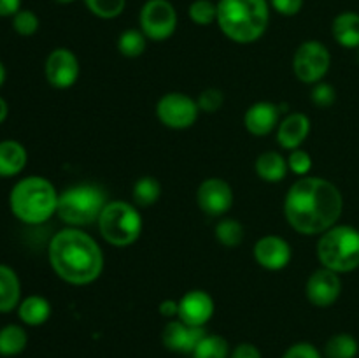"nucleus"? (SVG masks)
Returning a JSON list of instances; mask_svg holds the SVG:
<instances>
[{
	"label": "nucleus",
	"instance_id": "nucleus-35",
	"mask_svg": "<svg viewBox=\"0 0 359 358\" xmlns=\"http://www.w3.org/2000/svg\"><path fill=\"white\" fill-rule=\"evenodd\" d=\"M337 100V91L332 84L328 83H316L314 90H312V102H314L318 107H330V105L335 104Z\"/></svg>",
	"mask_w": 359,
	"mask_h": 358
},
{
	"label": "nucleus",
	"instance_id": "nucleus-21",
	"mask_svg": "<svg viewBox=\"0 0 359 358\" xmlns=\"http://www.w3.org/2000/svg\"><path fill=\"white\" fill-rule=\"evenodd\" d=\"M21 283L18 274L6 263H0V312H11L20 305Z\"/></svg>",
	"mask_w": 359,
	"mask_h": 358
},
{
	"label": "nucleus",
	"instance_id": "nucleus-18",
	"mask_svg": "<svg viewBox=\"0 0 359 358\" xmlns=\"http://www.w3.org/2000/svg\"><path fill=\"white\" fill-rule=\"evenodd\" d=\"M311 133V119L304 112H293L287 116L277 130V142L284 150H298Z\"/></svg>",
	"mask_w": 359,
	"mask_h": 358
},
{
	"label": "nucleus",
	"instance_id": "nucleus-3",
	"mask_svg": "<svg viewBox=\"0 0 359 358\" xmlns=\"http://www.w3.org/2000/svg\"><path fill=\"white\" fill-rule=\"evenodd\" d=\"M270 20L266 0H219L217 21L221 32L238 44L255 42L265 34Z\"/></svg>",
	"mask_w": 359,
	"mask_h": 358
},
{
	"label": "nucleus",
	"instance_id": "nucleus-2",
	"mask_svg": "<svg viewBox=\"0 0 359 358\" xmlns=\"http://www.w3.org/2000/svg\"><path fill=\"white\" fill-rule=\"evenodd\" d=\"M48 255L60 279L76 286L97 281L104 269L100 246L91 235L76 227L60 230L49 242Z\"/></svg>",
	"mask_w": 359,
	"mask_h": 358
},
{
	"label": "nucleus",
	"instance_id": "nucleus-17",
	"mask_svg": "<svg viewBox=\"0 0 359 358\" xmlns=\"http://www.w3.org/2000/svg\"><path fill=\"white\" fill-rule=\"evenodd\" d=\"M280 109L272 102H256L245 111L244 125L249 133L256 137L269 135L279 121Z\"/></svg>",
	"mask_w": 359,
	"mask_h": 358
},
{
	"label": "nucleus",
	"instance_id": "nucleus-31",
	"mask_svg": "<svg viewBox=\"0 0 359 358\" xmlns=\"http://www.w3.org/2000/svg\"><path fill=\"white\" fill-rule=\"evenodd\" d=\"M188 14L193 23L205 27V25L217 21V4L210 2V0H195L189 6Z\"/></svg>",
	"mask_w": 359,
	"mask_h": 358
},
{
	"label": "nucleus",
	"instance_id": "nucleus-28",
	"mask_svg": "<svg viewBox=\"0 0 359 358\" xmlns=\"http://www.w3.org/2000/svg\"><path fill=\"white\" fill-rule=\"evenodd\" d=\"M193 358H228L230 350H228L226 339L214 333H207L198 346L193 351Z\"/></svg>",
	"mask_w": 359,
	"mask_h": 358
},
{
	"label": "nucleus",
	"instance_id": "nucleus-25",
	"mask_svg": "<svg viewBox=\"0 0 359 358\" xmlns=\"http://www.w3.org/2000/svg\"><path fill=\"white\" fill-rule=\"evenodd\" d=\"M161 195V185L153 175H144L133 185V202L139 207H149L158 202Z\"/></svg>",
	"mask_w": 359,
	"mask_h": 358
},
{
	"label": "nucleus",
	"instance_id": "nucleus-29",
	"mask_svg": "<svg viewBox=\"0 0 359 358\" xmlns=\"http://www.w3.org/2000/svg\"><path fill=\"white\" fill-rule=\"evenodd\" d=\"M216 239L219 241V244L233 248L244 241V227H242L241 221L231 220V218L221 220L216 225Z\"/></svg>",
	"mask_w": 359,
	"mask_h": 358
},
{
	"label": "nucleus",
	"instance_id": "nucleus-38",
	"mask_svg": "<svg viewBox=\"0 0 359 358\" xmlns=\"http://www.w3.org/2000/svg\"><path fill=\"white\" fill-rule=\"evenodd\" d=\"M230 358H262V353H259V350L255 344L242 343L235 347L233 353L230 354Z\"/></svg>",
	"mask_w": 359,
	"mask_h": 358
},
{
	"label": "nucleus",
	"instance_id": "nucleus-6",
	"mask_svg": "<svg viewBox=\"0 0 359 358\" xmlns=\"http://www.w3.org/2000/svg\"><path fill=\"white\" fill-rule=\"evenodd\" d=\"M107 206V195L97 185H77L58 195L56 214L69 227H86L98 221Z\"/></svg>",
	"mask_w": 359,
	"mask_h": 358
},
{
	"label": "nucleus",
	"instance_id": "nucleus-32",
	"mask_svg": "<svg viewBox=\"0 0 359 358\" xmlns=\"http://www.w3.org/2000/svg\"><path fill=\"white\" fill-rule=\"evenodd\" d=\"M13 28L18 35L30 37L39 30V18L34 11L20 9L13 16Z\"/></svg>",
	"mask_w": 359,
	"mask_h": 358
},
{
	"label": "nucleus",
	"instance_id": "nucleus-33",
	"mask_svg": "<svg viewBox=\"0 0 359 358\" xmlns=\"http://www.w3.org/2000/svg\"><path fill=\"white\" fill-rule=\"evenodd\" d=\"M196 104H198L200 111L216 112L223 107L224 93L221 90H217V88H207V90H203L202 93L198 95Z\"/></svg>",
	"mask_w": 359,
	"mask_h": 358
},
{
	"label": "nucleus",
	"instance_id": "nucleus-23",
	"mask_svg": "<svg viewBox=\"0 0 359 358\" xmlns=\"http://www.w3.org/2000/svg\"><path fill=\"white\" fill-rule=\"evenodd\" d=\"M287 171V160L277 151H265L256 160V174L266 183H279L286 178Z\"/></svg>",
	"mask_w": 359,
	"mask_h": 358
},
{
	"label": "nucleus",
	"instance_id": "nucleus-27",
	"mask_svg": "<svg viewBox=\"0 0 359 358\" xmlns=\"http://www.w3.org/2000/svg\"><path fill=\"white\" fill-rule=\"evenodd\" d=\"M146 46L147 37L144 35L142 30H135V28L125 30L118 39L119 53L123 56H126V58H137V56H140L146 51Z\"/></svg>",
	"mask_w": 359,
	"mask_h": 358
},
{
	"label": "nucleus",
	"instance_id": "nucleus-8",
	"mask_svg": "<svg viewBox=\"0 0 359 358\" xmlns=\"http://www.w3.org/2000/svg\"><path fill=\"white\" fill-rule=\"evenodd\" d=\"M332 65L328 48L319 41H307L300 44L293 58L294 76L307 84H316L326 76Z\"/></svg>",
	"mask_w": 359,
	"mask_h": 358
},
{
	"label": "nucleus",
	"instance_id": "nucleus-43",
	"mask_svg": "<svg viewBox=\"0 0 359 358\" xmlns=\"http://www.w3.org/2000/svg\"><path fill=\"white\" fill-rule=\"evenodd\" d=\"M55 2H58V4H72V2H76V0H55Z\"/></svg>",
	"mask_w": 359,
	"mask_h": 358
},
{
	"label": "nucleus",
	"instance_id": "nucleus-13",
	"mask_svg": "<svg viewBox=\"0 0 359 358\" xmlns=\"http://www.w3.org/2000/svg\"><path fill=\"white\" fill-rule=\"evenodd\" d=\"M305 293H307L309 302L316 307H330L339 300L342 293V281L339 274L323 267L309 277Z\"/></svg>",
	"mask_w": 359,
	"mask_h": 358
},
{
	"label": "nucleus",
	"instance_id": "nucleus-1",
	"mask_svg": "<svg viewBox=\"0 0 359 358\" xmlns=\"http://www.w3.org/2000/svg\"><path fill=\"white\" fill-rule=\"evenodd\" d=\"M344 211L340 190L323 178H302L284 200L286 220L298 234L318 235L335 227Z\"/></svg>",
	"mask_w": 359,
	"mask_h": 358
},
{
	"label": "nucleus",
	"instance_id": "nucleus-11",
	"mask_svg": "<svg viewBox=\"0 0 359 358\" xmlns=\"http://www.w3.org/2000/svg\"><path fill=\"white\" fill-rule=\"evenodd\" d=\"M196 202L209 216H223L233 206V190L224 179L209 178L198 186Z\"/></svg>",
	"mask_w": 359,
	"mask_h": 358
},
{
	"label": "nucleus",
	"instance_id": "nucleus-9",
	"mask_svg": "<svg viewBox=\"0 0 359 358\" xmlns=\"http://www.w3.org/2000/svg\"><path fill=\"white\" fill-rule=\"evenodd\" d=\"M177 28V13L168 0H147L140 9V30L151 41H167Z\"/></svg>",
	"mask_w": 359,
	"mask_h": 358
},
{
	"label": "nucleus",
	"instance_id": "nucleus-7",
	"mask_svg": "<svg viewBox=\"0 0 359 358\" xmlns=\"http://www.w3.org/2000/svg\"><path fill=\"white\" fill-rule=\"evenodd\" d=\"M98 228L100 234L109 244L130 246L140 237L142 232V216H140L137 206L123 200H112L102 211L98 218Z\"/></svg>",
	"mask_w": 359,
	"mask_h": 358
},
{
	"label": "nucleus",
	"instance_id": "nucleus-24",
	"mask_svg": "<svg viewBox=\"0 0 359 358\" xmlns=\"http://www.w3.org/2000/svg\"><path fill=\"white\" fill-rule=\"evenodd\" d=\"M28 336L23 326L6 325L0 329V357H16L27 347Z\"/></svg>",
	"mask_w": 359,
	"mask_h": 358
},
{
	"label": "nucleus",
	"instance_id": "nucleus-41",
	"mask_svg": "<svg viewBox=\"0 0 359 358\" xmlns=\"http://www.w3.org/2000/svg\"><path fill=\"white\" fill-rule=\"evenodd\" d=\"M7 114H9V105H7V102L0 97V123L6 121Z\"/></svg>",
	"mask_w": 359,
	"mask_h": 358
},
{
	"label": "nucleus",
	"instance_id": "nucleus-10",
	"mask_svg": "<svg viewBox=\"0 0 359 358\" xmlns=\"http://www.w3.org/2000/svg\"><path fill=\"white\" fill-rule=\"evenodd\" d=\"M200 107L189 95L172 91L158 100L156 114L165 126L174 130L189 128L198 118Z\"/></svg>",
	"mask_w": 359,
	"mask_h": 358
},
{
	"label": "nucleus",
	"instance_id": "nucleus-4",
	"mask_svg": "<svg viewBox=\"0 0 359 358\" xmlns=\"http://www.w3.org/2000/svg\"><path fill=\"white\" fill-rule=\"evenodd\" d=\"M58 195L60 193L49 179L41 175H28L13 186L9 206L20 221L27 225H39L56 214Z\"/></svg>",
	"mask_w": 359,
	"mask_h": 358
},
{
	"label": "nucleus",
	"instance_id": "nucleus-5",
	"mask_svg": "<svg viewBox=\"0 0 359 358\" xmlns=\"http://www.w3.org/2000/svg\"><path fill=\"white\" fill-rule=\"evenodd\" d=\"M318 258L325 269L337 274L353 272L359 267V230L351 225H335L318 242Z\"/></svg>",
	"mask_w": 359,
	"mask_h": 358
},
{
	"label": "nucleus",
	"instance_id": "nucleus-26",
	"mask_svg": "<svg viewBox=\"0 0 359 358\" xmlns=\"http://www.w3.org/2000/svg\"><path fill=\"white\" fill-rule=\"evenodd\" d=\"M358 351L359 344L351 333H337L330 337L325 346V354L328 358H356Z\"/></svg>",
	"mask_w": 359,
	"mask_h": 358
},
{
	"label": "nucleus",
	"instance_id": "nucleus-15",
	"mask_svg": "<svg viewBox=\"0 0 359 358\" xmlns=\"http://www.w3.org/2000/svg\"><path fill=\"white\" fill-rule=\"evenodd\" d=\"M214 314V300L207 291L191 290L179 300V316L181 321L191 326H205Z\"/></svg>",
	"mask_w": 359,
	"mask_h": 358
},
{
	"label": "nucleus",
	"instance_id": "nucleus-30",
	"mask_svg": "<svg viewBox=\"0 0 359 358\" xmlns=\"http://www.w3.org/2000/svg\"><path fill=\"white\" fill-rule=\"evenodd\" d=\"M91 14L102 20H114L125 11L126 0H84Z\"/></svg>",
	"mask_w": 359,
	"mask_h": 358
},
{
	"label": "nucleus",
	"instance_id": "nucleus-14",
	"mask_svg": "<svg viewBox=\"0 0 359 358\" xmlns=\"http://www.w3.org/2000/svg\"><path fill=\"white\" fill-rule=\"evenodd\" d=\"M205 336V326H191L188 323L181 321V319H170L165 325L161 340H163L165 347H168L170 351L191 354Z\"/></svg>",
	"mask_w": 359,
	"mask_h": 358
},
{
	"label": "nucleus",
	"instance_id": "nucleus-42",
	"mask_svg": "<svg viewBox=\"0 0 359 358\" xmlns=\"http://www.w3.org/2000/svg\"><path fill=\"white\" fill-rule=\"evenodd\" d=\"M4 81H6V67H4L2 60H0V86L4 84Z\"/></svg>",
	"mask_w": 359,
	"mask_h": 358
},
{
	"label": "nucleus",
	"instance_id": "nucleus-34",
	"mask_svg": "<svg viewBox=\"0 0 359 358\" xmlns=\"http://www.w3.org/2000/svg\"><path fill=\"white\" fill-rule=\"evenodd\" d=\"M287 167L290 171H293L297 175H305L309 174V171L312 168V158L307 151L304 150H293L291 151L290 158H287Z\"/></svg>",
	"mask_w": 359,
	"mask_h": 358
},
{
	"label": "nucleus",
	"instance_id": "nucleus-36",
	"mask_svg": "<svg viewBox=\"0 0 359 358\" xmlns=\"http://www.w3.org/2000/svg\"><path fill=\"white\" fill-rule=\"evenodd\" d=\"M283 358H321L318 347L311 343H298L293 344L290 350L284 353Z\"/></svg>",
	"mask_w": 359,
	"mask_h": 358
},
{
	"label": "nucleus",
	"instance_id": "nucleus-37",
	"mask_svg": "<svg viewBox=\"0 0 359 358\" xmlns=\"http://www.w3.org/2000/svg\"><path fill=\"white\" fill-rule=\"evenodd\" d=\"M270 4L283 16H294L304 7V0H270Z\"/></svg>",
	"mask_w": 359,
	"mask_h": 358
},
{
	"label": "nucleus",
	"instance_id": "nucleus-39",
	"mask_svg": "<svg viewBox=\"0 0 359 358\" xmlns=\"http://www.w3.org/2000/svg\"><path fill=\"white\" fill-rule=\"evenodd\" d=\"M21 9V0H0V16H14Z\"/></svg>",
	"mask_w": 359,
	"mask_h": 358
},
{
	"label": "nucleus",
	"instance_id": "nucleus-16",
	"mask_svg": "<svg viewBox=\"0 0 359 358\" xmlns=\"http://www.w3.org/2000/svg\"><path fill=\"white\" fill-rule=\"evenodd\" d=\"M255 258L263 269L280 270L291 262V246L279 235H265L255 244Z\"/></svg>",
	"mask_w": 359,
	"mask_h": 358
},
{
	"label": "nucleus",
	"instance_id": "nucleus-40",
	"mask_svg": "<svg viewBox=\"0 0 359 358\" xmlns=\"http://www.w3.org/2000/svg\"><path fill=\"white\" fill-rule=\"evenodd\" d=\"M160 314L165 318H175L179 316V302L175 300H163L160 304Z\"/></svg>",
	"mask_w": 359,
	"mask_h": 358
},
{
	"label": "nucleus",
	"instance_id": "nucleus-12",
	"mask_svg": "<svg viewBox=\"0 0 359 358\" xmlns=\"http://www.w3.org/2000/svg\"><path fill=\"white\" fill-rule=\"evenodd\" d=\"M79 77V60L70 49L56 48L46 60V79L51 86L65 90L76 84Z\"/></svg>",
	"mask_w": 359,
	"mask_h": 358
},
{
	"label": "nucleus",
	"instance_id": "nucleus-22",
	"mask_svg": "<svg viewBox=\"0 0 359 358\" xmlns=\"http://www.w3.org/2000/svg\"><path fill=\"white\" fill-rule=\"evenodd\" d=\"M18 316H20V319L25 325H44L49 319V316H51V304H49L48 298L41 297V295H30V297L20 302Z\"/></svg>",
	"mask_w": 359,
	"mask_h": 358
},
{
	"label": "nucleus",
	"instance_id": "nucleus-20",
	"mask_svg": "<svg viewBox=\"0 0 359 358\" xmlns=\"http://www.w3.org/2000/svg\"><path fill=\"white\" fill-rule=\"evenodd\" d=\"M332 34L340 46L347 49H359V14L353 11L340 13L333 20Z\"/></svg>",
	"mask_w": 359,
	"mask_h": 358
},
{
	"label": "nucleus",
	"instance_id": "nucleus-19",
	"mask_svg": "<svg viewBox=\"0 0 359 358\" xmlns=\"http://www.w3.org/2000/svg\"><path fill=\"white\" fill-rule=\"evenodd\" d=\"M28 160L27 150L18 140L0 142V178H13L20 174Z\"/></svg>",
	"mask_w": 359,
	"mask_h": 358
}]
</instances>
